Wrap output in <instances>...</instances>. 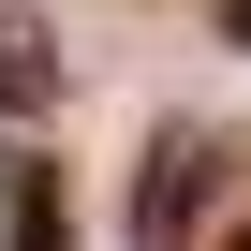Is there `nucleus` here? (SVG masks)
<instances>
[{
  "label": "nucleus",
  "mask_w": 251,
  "mask_h": 251,
  "mask_svg": "<svg viewBox=\"0 0 251 251\" xmlns=\"http://www.w3.org/2000/svg\"><path fill=\"white\" fill-rule=\"evenodd\" d=\"M15 251H74V207H59V163H15Z\"/></svg>",
  "instance_id": "obj_2"
},
{
  "label": "nucleus",
  "mask_w": 251,
  "mask_h": 251,
  "mask_svg": "<svg viewBox=\"0 0 251 251\" xmlns=\"http://www.w3.org/2000/svg\"><path fill=\"white\" fill-rule=\"evenodd\" d=\"M222 251H251V207H236V222H222Z\"/></svg>",
  "instance_id": "obj_5"
},
{
  "label": "nucleus",
  "mask_w": 251,
  "mask_h": 251,
  "mask_svg": "<svg viewBox=\"0 0 251 251\" xmlns=\"http://www.w3.org/2000/svg\"><path fill=\"white\" fill-rule=\"evenodd\" d=\"M222 45H251V0H222Z\"/></svg>",
  "instance_id": "obj_4"
},
{
  "label": "nucleus",
  "mask_w": 251,
  "mask_h": 251,
  "mask_svg": "<svg viewBox=\"0 0 251 251\" xmlns=\"http://www.w3.org/2000/svg\"><path fill=\"white\" fill-rule=\"evenodd\" d=\"M0 89H15V103H45V89H59V59H45V30H30V15H0Z\"/></svg>",
  "instance_id": "obj_3"
},
{
  "label": "nucleus",
  "mask_w": 251,
  "mask_h": 251,
  "mask_svg": "<svg viewBox=\"0 0 251 251\" xmlns=\"http://www.w3.org/2000/svg\"><path fill=\"white\" fill-rule=\"evenodd\" d=\"M222 192H236V133H222V118H177V133H148V177H133V236H148V251H192Z\"/></svg>",
  "instance_id": "obj_1"
}]
</instances>
